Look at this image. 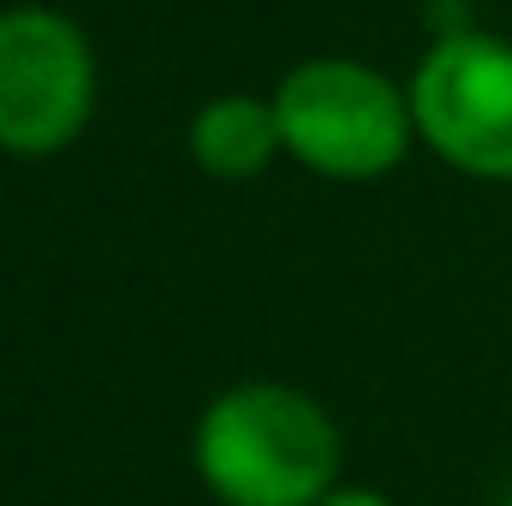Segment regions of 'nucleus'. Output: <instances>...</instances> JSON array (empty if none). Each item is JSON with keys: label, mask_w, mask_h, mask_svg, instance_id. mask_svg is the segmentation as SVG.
<instances>
[{"label": "nucleus", "mask_w": 512, "mask_h": 506, "mask_svg": "<svg viewBox=\"0 0 512 506\" xmlns=\"http://www.w3.org/2000/svg\"><path fill=\"white\" fill-rule=\"evenodd\" d=\"M411 114L447 167L512 185V42L483 30L441 36L411 78Z\"/></svg>", "instance_id": "20e7f679"}, {"label": "nucleus", "mask_w": 512, "mask_h": 506, "mask_svg": "<svg viewBox=\"0 0 512 506\" xmlns=\"http://www.w3.org/2000/svg\"><path fill=\"white\" fill-rule=\"evenodd\" d=\"M316 506H393V501L376 495V489H346V483H340V489H328Z\"/></svg>", "instance_id": "423d86ee"}, {"label": "nucleus", "mask_w": 512, "mask_h": 506, "mask_svg": "<svg viewBox=\"0 0 512 506\" xmlns=\"http://www.w3.org/2000/svg\"><path fill=\"white\" fill-rule=\"evenodd\" d=\"M274 155H286L274 102L215 96L209 108H197V120H191V161L203 173H215V179H251Z\"/></svg>", "instance_id": "39448f33"}, {"label": "nucleus", "mask_w": 512, "mask_h": 506, "mask_svg": "<svg viewBox=\"0 0 512 506\" xmlns=\"http://www.w3.org/2000/svg\"><path fill=\"white\" fill-rule=\"evenodd\" d=\"M96 114L90 36L54 6L0 12V155L48 161Z\"/></svg>", "instance_id": "7ed1b4c3"}, {"label": "nucleus", "mask_w": 512, "mask_h": 506, "mask_svg": "<svg viewBox=\"0 0 512 506\" xmlns=\"http://www.w3.org/2000/svg\"><path fill=\"white\" fill-rule=\"evenodd\" d=\"M495 506H512V483H507V489H501V501H495Z\"/></svg>", "instance_id": "0eeeda50"}, {"label": "nucleus", "mask_w": 512, "mask_h": 506, "mask_svg": "<svg viewBox=\"0 0 512 506\" xmlns=\"http://www.w3.org/2000/svg\"><path fill=\"white\" fill-rule=\"evenodd\" d=\"M191 459L221 506H316L340 489L346 447L310 393L286 381H239L197 417Z\"/></svg>", "instance_id": "f257e3e1"}, {"label": "nucleus", "mask_w": 512, "mask_h": 506, "mask_svg": "<svg viewBox=\"0 0 512 506\" xmlns=\"http://www.w3.org/2000/svg\"><path fill=\"white\" fill-rule=\"evenodd\" d=\"M274 114H280L286 155L322 179H382L405 161L417 137L411 90L340 54L286 72L274 90Z\"/></svg>", "instance_id": "f03ea898"}]
</instances>
